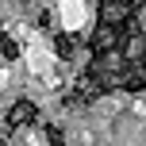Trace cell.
Wrapping results in <instances>:
<instances>
[{"label":"cell","instance_id":"obj_2","mask_svg":"<svg viewBox=\"0 0 146 146\" xmlns=\"http://www.w3.org/2000/svg\"><path fill=\"white\" fill-rule=\"evenodd\" d=\"M0 146H4V142H0Z\"/></svg>","mask_w":146,"mask_h":146},{"label":"cell","instance_id":"obj_1","mask_svg":"<svg viewBox=\"0 0 146 146\" xmlns=\"http://www.w3.org/2000/svg\"><path fill=\"white\" fill-rule=\"evenodd\" d=\"M31 119H35V104H31V100H19L12 108V115H8V123H12V127H23V123H31Z\"/></svg>","mask_w":146,"mask_h":146}]
</instances>
